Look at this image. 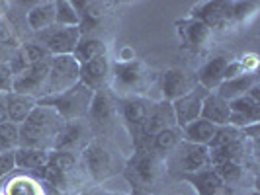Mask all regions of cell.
I'll use <instances>...</instances> for the list:
<instances>
[{"label":"cell","instance_id":"cell-33","mask_svg":"<svg viewBox=\"0 0 260 195\" xmlns=\"http://www.w3.org/2000/svg\"><path fill=\"white\" fill-rule=\"evenodd\" d=\"M20 53H22V57L26 59L27 66L39 65V63H43V61H47V59L51 57V55L47 53V49H45L41 43H38V41L22 45V47H20Z\"/></svg>","mask_w":260,"mask_h":195},{"label":"cell","instance_id":"cell-27","mask_svg":"<svg viewBox=\"0 0 260 195\" xmlns=\"http://www.w3.org/2000/svg\"><path fill=\"white\" fill-rule=\"evenodd\" d=\"M182 141V135L178 127H169V129H162L160 133H156L153 137V150L158 154H169L172 152L178 143Z\"/></svg>","mask_w":260,"mask_h":195},{"label":"cell","instance_id":"cell-36","mask_svg":"<svg viewBox=\"0 0 260 195\" xmlns=\"http://www.w3.org/2000/svg\"><path fill=\"white\" fill-rule=\"evenodd\" d=\"M137 174L143 178L145 182H151L155 178V156L153 154H145L139 162H137Z\"/></svg>","mask_w":260,"mask_h":195},{"label":"cell","instance_id":"cell-23","mask_svg":"<svg viewBox=\"0 0 260 195\" xmlns=\"http://www.w3.org/2000/svg\"><path fill=\"white\" fill-rule=\"evenodd\" d=\"M108 55V43L104 39L96 37V35H80L77 47H75V53L73 57L77 59L78 65H84V63H90L98 57H106Z\"/></svg>","mask_w":260,"mask_h":195},{"label":"cell","instance_id":"cell-34","mask_svg":"<svg viewBox=\"0 0 260 195\" xmlns=\"http://www.w3.org/2000/svg\"><path fill=\"white\" fill-rule=\"evenodd\" d=\"M213 170H215V174L219 176V180L223 182V185H225V183L239 182L241 176H243V164H241V162H235V160L223 162L219 166H213Z\"/></svg>","mask_w":260,"mask_h":195},{"label":"cell","instance_id":"cell-39","mask_svg":"<svg viewBox=\"0 0 260 195\" xmlns=\"http://www.w3.org/2000/svg\"><path fill=\"white\" fill-rule=\"evenodd\" d=\"M8 121V111H6V94H0V125Z\"/></svg>","mask_w":260,"mask_h":195},{"label":"cell","instance_id":"cell-20","mask_svg":"<svg viewBox=\"0 0 260 195\" xmlns=\"http://www.w3.org/2000/svg\"><path fill=\"white\" fill-rule=\"evenodd\" d=\"M4 195H45L43 182L31 174H10L2 187Z\"/></svg>","mask_w":260,"mask_h":195},{"label":"cell","instance_id":"cell-31","mask_svg":"<svg viewBox=\"0 0 260 195\" xmlns=\"http://www.w3.org/2000/svg\"><path fill=\"white\" fill-rule=\"evenodd\" d=\"M112 102L110 98L102 94V92H94V98H92V104H90V111H88V117L86 119H96V121H108L112 117Z\"/></svg>","mask_w":260,"mask_h":195},{"label":"cell","instance_id":"cell-2","mask_svg":"<svg viewBox=\"0 0 260 195\" xmlns=\"http://www.w3.org/2000/svg\"><path fill=\"white\" fill-rule=\"evenodd\" d=\"M151 84V72L143 61L129 59V61H116L112 63L110 72V86L117 96L131 98V96H145Z\"/></svg>","mask_w":260,"mask_h":195},{"label":"cell","instance_id":"cell-14","mask_svg":"<svg viewBox=\"0 0 260 195\" xmlns=\"http://www.w3.org/2000/svg\"><path fill=\"white\" fill-rule=\"evenodd\" d=\"M176 26H178V35L182 39V43L192 51L204 49L213 35V31L208 26H204L202 22H198L194 18L180 20V22H176Z\"/></svg>","mask_w":260,"mask_h":195},{"label":"cell","instance_id":"cell-13","mask_svg":"<svg viewBox=\"0 0 260 195\" xmlns=\"http://www.w3.org/2000/svg\"><path fill=\"white\" fill-rule=\"evenodd\" d=\"M196 86V80H192L190 74H186L182 68H169L162 72V80H160V94L162 100L172 104L174 100L182 98L184 94L192 90Z\"/></svg>","mask_w":260,"mask_h":195},{"label":"cell","instance_id":"cell-19","mask_svg":"<svg viewBox=\"0 0 260 195\" xmlns=\"http://www.w3.org/2000/svg\"><path fill=\"white\" fill-rule=\"evenodd\" d=\"M153 102H149L145 96H131V98H121V115L131 129H139L145 125L147 115L151 111Z\"/></svg>","mask_w":260,"mask_h":195},{"label":"cell","instance_id":"cell-28","mask_svg":"<svg viewBox=\"0 0 260 195\" xmlns=\"http://www.w3.org/2000/svg\"><path fill=\"white\" fill-rule=\"evenodd\" d=\"M51 168L59 170L65 176H73L78 170V154L77 152H67V150H51L49 152V162Z\"/></svg>","mask_w":260,"mask_h":195},{"label":"cell","instance_id":"cell-8","mask_svg":"<svg viewBox=\"0 0 260 195\" xmlns=\"http://www.w3.org/2000/svg\"><path fill=\"white\" fill-rule=\"evenodd\" d=\"M80 39V29L78 27H59L53 26L39 33V41L51 57L59 55H73Z\"/></svg>","mask_w":260,"mask_h":195},{"label":"cell","instance_id":"cell-30","mask_svg":"<svg viewBox=\"0 0 260 195\" xmlns=\"http://www.w3.org/2000/svg\"><path fill=\"white\" fill-rule=\"evenodd\" d=\"M80 16L75 10L73 2L69 0H59L55 2V26L59 27H78Z\"/></svg>","mask_w":260,"mask_h":195},{"label":"cell","instance_id":"cell-11","mask_svg":"<svg viewBox=\"0 0 260 195\" xmlns=\"http://www.w3.org/2000/svg\"><path fill=\"white\" fill-rule=\"evenodd\" d=\"M110 72H112V61L110 57H98L90 63L80 65V84H84L92 92H102L104 86L110 84Z\"/></svg>","mask_w":260,"mask_h":195},{"label":"cell","instance_id":"cell-9","mask_svg":"<svg viewBox=\"0 0 260 195\" xmlns=\"http://www.w3.org/2000/svg\"><path fill=\"white\" fill-rule=\"evenodd\" d=\"M209 92L206 88H202L200 84H196L192 90L188 94H184L182 98L174 100L172 102V113H174V121H176V127L182 129L188 123L196 121L198 117L202 115V105H204V100Z\"/></svg>","mask_w":260,"mask_h":195},{"label":"cell","instance_id":"cell-7","mask_svg":"<svg viewBox=\"0 0 260 195\" xmlns=\"http://www.w3.org/2000/svg\"><path fill=\"white\" fill-rule=\"evenodd\" d=\"M260 84H256L247 96L237 98L233 102H229V125H233L237 129H247L250 125H258L260 121Z\"/></svg>","mask_w":260,"mask_h":195},{"label":"cell","instance_id":"cell-10","mask_svg":"<svg viewBox=\"0 0 260 195\" xmlns=\"http://www.w3.org/2000/svg\"><path fill=\"white\" fill-rule=\"evenodd\" d=\"M174 162L184 174H196V172L211 168V164H209V148L180 141L178 146L174 148Z\"/></svg>","mask_w":260,"mask_h":195},{"label":"cell","instance_id":"cell-1","mask_svg":"<svg viewBox=\"0 0 260 195\" xmlns=\"http://www.w3.org/2000/svg\"><path fill=\"white\" fill-rule=\"evenodd\" d=\"M65 123L67 121L61 119V115L53 109L51 105L38 102L36 109L20 125V146L53 150L55 139L61 133Z\"/></svg>","mask_w":260,"mask_h":195},{"label":"cell","instance_id":"cell-32","mask_svg":"<svg viewBox=\"0 0 260 195\" xmlns=\"http://www.w3.org/2000/svg\"><path fill=\"white\" fill-rule=\"evenodd\" d=\"M243 131L233 127V125H225V127H217L215 131V137L209 144L208 148H217V146H227V144H233L237 141H243Z\"/></svg>","mask_w":260,"mask_h":195},{"label":"cell","instance_id":"cell-22","mask_svg":"<svg viewBox=\"0 0 260 195\" xmlns=\"http://www.w3.org/2000/svg\"><path fill=\"white\" fill-rule=\"evenodd\" d=\"M38 100L26 96V94H18V92H8L6 94V111H8V121L22 125L26 121L29 113L36 109Z\"/></svg>","mask_w":260,"mask_h":195},{"label":"cell","instance_id":"cell-29","mask_svg":"<svg viewBox=\"0 0 260 195\" xmlns=\"http://www.w3.org/2000/svg\"><path fill=\"white\" fill-rule=\"evenodd\" d=\"M20 148V125L16 123H2L0 125V152L14 154Z\"/></svg>","mask_w":260,"mask_h":195},{"label":"cell","instance_id":"cell-37","mask_svg":"<svg viewBox=\"0 0 260 195\" xmlns=\"http://www.w3.org/2000/svg\"><path fill=\"white\" fill-rule=\"evenodd\" d=\"M16 35H14L12 27L8 24H0V47L6 49H16Z\"/></svg>","mask_w":260,"mask_h":195},{"label":"cell","instance_id":"cell-3","mask_svg":"<svg viewBox=\"0 0 260 195\" xmlns=\"http://www.w3.org/2000/svg\"><path fill=\"white\" fill-rule=\"evenodd\" d=\"M92 98H94V92L78 82L63 94L39 100V104L51 105L53 109L61 115L63 121H80V119L88 117Z\"/></svg>","mask_w":260,"mask_h":195},{"label":"cell","instance_id":"cell-35","mask_svg":"<svg viewBox=\"0 0 260 195\" xmlns=\"http://www.w3.org/2000/svg\"><path fill=\"white\" fill-rule=\"evenodd\" d=\"M258 10L256 2H231V14H233V24H243L250 20Z\"/></svg>","mask_w":260,"mask_h":195},{"label":"cell","instance_id":"cell-26","mask_svg":"<svg viewBox=\"0 0 260 195\" xmlns=\"http://www.w3.org/2000/svg\"><path fill=\"white\" fill-rule=\"evenodd\" d=\"M186 178L192 182L198 195H219V191L223 189V182L213 168H206L196 174H186Z\"/></svg>","mask_w":260,"mask_h":195},{"label":"cell","instance_id":"cell-25","mask_svg":"<svg viewBox=\"0 0 260 195\" xmlns=\"http://www.w3.org/2000/svg\"><path fill=\"white\" fill-rule=\"evenodd\" d=\"M27 27L36 33H41L45 29L55 26V2H39L31 6L26 14Z\"/></svg>","mask_w":260,"mask_h":195},{"label":"cell","instance_id":"cell-38","mask_svg":"<svg viewBox=\"0 0 260 195\" xmlns=\"http://www.w3.org/2000/svg\"><path fill=\"white\" fill-rule=\"evenodd\" d=\"M12 172H16V166H14V154H2V152H0V180L8 178Z\"/></svg>","mask_w":260,"mask_h":195},{"label":"cell","instance_id":"cell-15","mask_svg":"<svg viewBox=\"0 0 260 195\" xmlns=\"http://www.w3.org/2000/svg\"><path fill=\"white\" fill-rule=\"evenodd\" d=\"M169 127H176V121H174V113H172V105L165 100L160 102H153L151 105V111L147 115V121L141 127L147 139H153L156 133H160L162 129H169Z\"/></svg>","mask_w":260,"mask_h":195},{"label":"cell","instance_id":"cell-43","mask_svg":"<svg viewBox=\"0 0 260 195\" xmlns=\"http://www.w3.org/2000/svg\"><path fill=\"white\" fill-rule=\"evenodd\" d=\"M252 195H256V193H252Z\"/></svg>","mask_w":260,"mask_h":195},{"label":"cell","instance_id":"cell-41","mask_svg":"<svg viewBox=\"0 0 260 195\" xmlns=\"http://www.w3.org/2000/svg\"><path fill=\"white\" fill-rule=\"evenodd\" d=\"M102 195H121V193H102Z\"/></svg>","mask_w":260,"mask_h":195},{"label":"cell","instance_id":"cell-21","mask_svg":"<svg viewBox=\"0 0 260 195\" xmlns=\"http://www.w3.org/2000/svg\"><path fill=\"white\" fill-rule=\"evenodd\" d=\"M202 119L209 121L211 125L215 127H225L229 125V117H231V111H229V102L223 100L221 96H217L215 92H209L204 100V105H202Z\"/></svg>","mask_w":260,"mask_h":195},{"label":"cell","instance_id":"cell-6","mask_svg":"<svg viewBox=\"0 0 260 195\" xmlns=\"http://www.w3.org/2000/svg\"><path fill=\"white\" fill-rule=\"evenodd\" d=\"M190 18L202 22L211 31H225L233 26V14H231V2H200L192 6Z\"/></svg>","mask_w":260,"mask_h":195},{"label":"cell","instance_id":"cell-17","mask_svg":"<svg viewBox=\"0 0 260 195\" xmlns=\"http://www.w3.org/2000/svg\"><path fill=\"white\" fill-rule=\"evenodd\" d=\"M49 152H51V150L20 146V148L14 152V166H16V172L39 174L41 170L47 166V162H49Z\"/></svg>","mask_w":260,"mask_h":195},{"label":"cell","instance_id":"cell-16","mask_svg":"<svg viewBox=\"0 0 260 195\" xmlns=\"http://www.w3.org/2000/svg\"><path fill=\"white\" fill-rule=\"evenodd\" d=\"M231 59L217 55L213 59H209L206 65L198 70V76H196V84H200L202 88H206L208 92H215L219 88L223 80H225V70L229 65Z\"/></svg>","mask_w":260,"mask_h":195},{"label":"cell","instance_id":"cell-4","mask_svg":"<svg viewBox=\"0 0 260 195\" xmlns=\"http://www.w3.org/2000/svg\"><path fill=\"white\" fill-rule=\"evenodd\" d=\"M80 82V65L73 55L49 57V72L45 84V98L63 94ZM43 100V98H41Z\"/></svg>","mask_w":260,"mask_h":195},{"label":"cell","instance_id":"cell-42","mask_svg":"<svg viewBox=\"0 0 260 195\" xmlns=\"http://www.w3.org/2000/svg\"><path fill=\"white\" fill-rule=\"evenodd\" d=\"M0 195H4V191H2V189H0Z\"/></svg>","mask_w":260,"mask_h":195},{"label":"cell","instance_id":"cell-40","mask_svg":"<svg viewBox=\"0 0 260 195\" xmlns=\"http://www.w3.org/2000/svg\"><path fill=\"white\" fill-rule=\"evenodd\" d=\"M84 195H102V191H88V193H84Z\"/></svg>","mask_w":260,"mask_h":195},{"label":"cell","instance_id":"cell-5","mask_svg":"<svg viewBox=\"0 0 260 195\" xmlns=\"http://www.w3.org/2000/svg\"><path fill=\"white\" fill-rule=\"evenodd\" d=\"M78 162L92 180L102 182L114 174V156L100 143H86L78 152Z\"/></svg>","mask_w":260,"mask_h":195},{"label":"cell","instance_id":"cell-24","mask_svg":"<svg viewBox=\"0 0 260 195\" xmlns=\"http://www.w3.org/2000/svg\"><path fill=\"white\" fill-rule=\"evenodd\" d=\"M215 131L217 127L211 125L209 121L198 117L196 121L188 123L186 127L180 129V135H182V141L186 143H192V144H200V146H209L213 137H215Z\"/></svg>","mask_w":260,"mask_h":195},{"label":"cell","instance_id":"cell-18","mask_svg":"<svg viewBox=\"0 0 260 195\" xmlns=\"http://www.w3.org/2000/svg\"><path fill=\"white\" fill-rule=\"evenodd\" d=\"M256 84H260L258 74L256 72H245V74H239V76L229 78V80H223L219 84V88L215 90V94L221 96L223 100H227V102H233L237 98L247 96Z\"/></svg>","mask_w":260,"mask_h":195},{"label":"cell","instance_id":"cell-12","mask_svg":"<svg viewBox=\"0 0 260 195\" xmlns=\"http://www.w3.org/2000/svg\"><path fill=\"white\" fill-rule=\"evenodd\" d=\"M88 131H90L88 129V119L67 121L61 133L55 139L53 150H67V152H77V148L82 150V146L86 144Z\"/></svg>","mask_w":260,"mask_h":195}]
</instances>
